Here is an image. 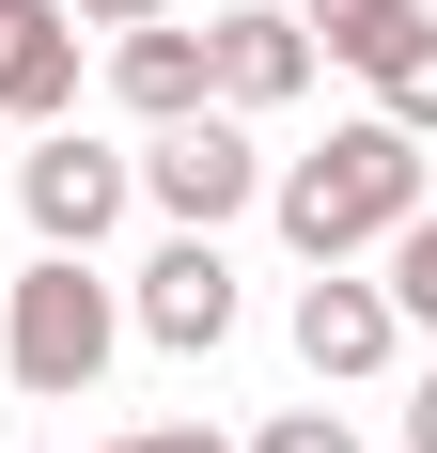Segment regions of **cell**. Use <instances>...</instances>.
I'll use <instances>...</instances> for the list:
<instances>
[{
  "label": "cell",
  "instance_id": "obj_12",
  "mask_svg": "<svg viewBox=\"0 0 437 453\" xmlns=\"http://www.w3.org/2000/svg\"><path fill=\"white\" fill-rule=\"evenodd\" d=\"M391 313H406V328H437V203L391 234Z\"/></svg>",
  "mask_w": 437,
  "mask_h": 453
},
{
  "label": "cell",
  "instance_id": "obj_9",
  "mask_svg": "<svg viewBox=\"0 0 437 453\" xmlns=\"http://www.w3.org/2000/svg\"><path fill=\"white\" fill-rule=\"evenodd\" d=\"M110 94H126L141 126H188V110H218V79H203V32H172V16L110 32Z\"/></svg>",
  "mask_w": 437,
  "mask_h": 453
},
{
  "label": "cell",
  "instance_id": "obj_6",
  "mask_svg": "<svg viewBox=\"0 0 437 453\" xmlns=\"http://www.w3.org/2000/svg\"><path fill=\"white\" fill-rule=\"evenodd\" d=\"M297 360H312V391H359V375H391V360H406V313H391V281H344V266H312V281H297Z\"/></svg>",
  "mask_w": 437,
  "mask_h": 453
},
{
  "label": "cell",
  "instance_id": "obj_7",
  "mask_svg": "<svg viewBox=\"0 0 437 453\" xmlns=\"http://www.w3.org/2000/svg\"><path fill=\"white\" fill-rule=\"evenodd\" d=\"M126 328H141V344H172V360H218V344H234V266H218V234H172V250L141 266Z\"/></svg>",
  "mask_w": 437,
  "mask_h": 453
},
{
  "label": "cell",
  "instance_id": "obj_2",
  "mask_svg": "<svg viewBox=\"0 0 437 453\" xmlns=\"http://www.w3.org/2000/svg\"><path fill=\"white\" fill-rule=\"evenodd\" d=\"M110 360H126V297H110L94 250H32V266L0 281V375L32 407H79Z\"/></svg>",
  "mask_w": 437,
  "mask_h": 453
},
{
  "label": "cell",
  "instance_id": "obj_4",
  "mask_svg": "<svg viewBox=\"0 0 437 453\" xmlns=\"http://www.w3.org/2000/svg\"><path fill=\"white\" fill-rule=\"evenodd\" d=\"M126 203H141V173L110 157V141H79V126H47L32 157H16V219H32V250H110Z\"/></svg>",
  "mask_w": 437,
  "mask_h": 453
},
{
  "label": "cell",
  "instance_id": "obj_16",
  "mask_svg": "<svg viewBox=\"0 0 437 453\" xmlns=\"http://www.w3.org/2000/svg\"><path fill=\"white\" fill-rule=\"evenodd\" d=\"M406 453H437V375H422V391H406Z\"/></svg>",
  "mask_w": 437,
  "mask_h": 453
},
{
  "label": "cell",
  "instance_id": "obj_15",
  "mask_svg": "<svg viewBox=\"0 0 437 453\" xmlns=\"http://www.w3.org/2000/svg\"><path fill=\"white\" fill-rule=\"evenodd\" d=\"M79 32H141V16H172V0H63Z\"/></svg>",
  "mask_w": 437,
  "mask_h": 453
},
{
  "label": "cell",
  "instance_id": "obj_8",
  "mask_svg": "<svg viewBox=\"0 0 437 453\" xmlns=\"http://www.w3.org/2000/svg\"><path fill=\"white\" fill-rule=\"evenodd\" d=\"M63 110H79V16L0 0V126H63Z\"/></svg>",
  "mask_w": 437,
  "mask_h": 453
},
{
  "label": "cell",
  "instance_id": "obj_14",
  "mask_svg": "<svg viewBox=\"0 0 437 453\" xmlns=\"http://www.w3.org/2000/svg\"><path fill=\"white\" fill-rule=\"evenodd\" d=\"M110 453H234L218 422H141V438H110Z\"/></svg>",
  "mask_w": 437,
  "mask_h": 453
},
{
  "label": "cell",
  "instance_id": "obj_10",
  "mask_svg": "<svg viewBox=\"0 0 437 453\" xmlns=\"http://www.w3.org/2000/svg\"><path fill=\"white\" fill-rule=\"evenodd\" d=\"M437 0H297V32H312V63H344V79H375L406 32H422Z\"/></svg>",
  "mask_w": 437,
  "mask_h": 453
},
{
  "label": "cell",
  "instance_id": "obj_13",
  "mask_svg": "<svg viewBox=\"0 0 437 453\" xmlns=\"http://www.w3.org/2000/svg\"><path fill=\"white\" fill-rule=\"evenodd\" d=\"M250 453H359V422H344V407H281Z\"/></svg>",
  "mask_w": 437,
  "mask_h": 453
},
{
  "label": "cell",
  "instance_id": "obj_3",
  "mask_svg": "<svg viewBox=\"0 0 437 453\" xmlns=\"http://www.w3.org/2000/svg\"><path fill=\"white\" fill-rule=\"evenodd\" d=\"M141 203L172 234H218V219H250L265 203V141H250V110H188V126H141Z\"/></svg>",
  "mask_w": 437,
  "mask_h": 453
},
{
  "label": "cell",
  "instance_id": "obj_1",
  "mask_svg": "<svg viewBox=\"0 0 437 453\" xmlns=\"http://www.w3.org/2000/svg\"><path fill=\"white\" fill-rule=\"evenodd\" d=\"M265 219H281L297 266H359V250H391V234L422 219V141H406L391 110H359V126H328L312 157H265Z\"/></svg>",
  "mask_w": 437,
  "mask_h": 453
},
{
  "label": "cell",
  "instance_id": "obj_11",
  "mask_svg": "<svg viewBox=\"0 0 437 453\" xmlns=\"http://www.w3.org/2000/svg\"><path fill=\"white\" fill-rule=\"evenodd\" d=\"M375 110H391L406 141H437V16H422V32L391 47V63H375Z\"/></svg>",
  "mask_w": 437,
  "mask_h": 453
},
{
  "label": "cell",
  "instance_id": "obj_5",
  "mask_svg": "<svg viewBox=\"0 0 437 453\" xmlns=\"http://www.w3.org/2000/svg\"><path fill=\"white\" fill-rule=\"evenodd\" d=\"M203 79H218V110H297L312 94V32H297V0H234V16H203Z\"/></svg>",
  "mask_w": 437,
  "mask_h": 453
}]
</instances>
